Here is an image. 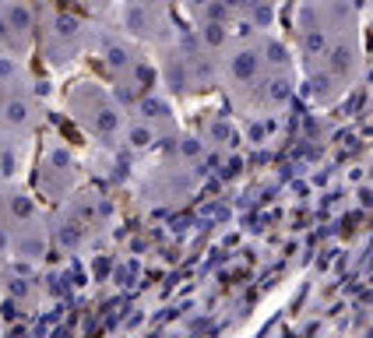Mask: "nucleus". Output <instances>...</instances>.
Wrapping results in <instances>:
<instances>
[{"mask_svg": "<svg viewBox=\"0 0 373 338\" xmlns=\"http://www.w3.org/2000/svg\"><path fill=\"white\" fill-rule=\"evenodd\" d=\"M285 95H289V78H272L268 81V99L272 102H282Z\"/></svg>", "mask_w": 373, "mask_h": 338, "instance_id": "4468645a", "label": "nucleus"}, {"mask_svg": "<svg viewBox=\"0 0 373 338\" xmlns=\"http://www.w3.org/2000/svg\"><path fill=\"white\" fill-rule=\"evenodd\" d=\"M303 49H306V56H324L328 53V32L324 29H306Z\"/></svg>", "mask_w": 373, "mask_h": 338, "instance_id": "9b49d317", "label": "nucleus"}, {"mask_svg": "<svg viewBox=\"0 0 373 338\" xmlns=\"http://www.w3.org/2000/svg\"><path fill=\"white\" fill-rule=\"evenodd\" d=\"M0 120L11 131H32L35 127V106L28 95H8L0 102Z\"/></svg>", "mask_w": 373, "mask_h": 338, "instance_id": "f257e3e1", "label": "nucleus"}, {"mask_svg": "<svg viewBox=\"0 0 373 338\" xmlns=\"http://www.w3.org/2000/svg\"><path fill=\"white\" fill-rule=\"evenodd\" d=\"M102 56H106V64H110L113 71H131L134 67L127 46H120V42H102Z\"/></svg>", "mask_w": 373, "mask_h": 338, "instance_id": "0eeeda50", "label": "nucleus"}, {"mask_svg": "<svg viewBox=\"0 0 373 338\" xmlns=\"http://www.w3.org/2000/svg\"><path fill=\"white\" fill-rule=\"evenodd\" d=\"M180 152H183V159H197V155H201V145H197L194 138H183V145H180Z\"/></svg>", "mask_w": 373, "mask_h": 338, "instance_id": "a211bd4d", "label": "nucleus"}, {"mask_svg": "<svg viewBox=\"0 0 373 338\" xmlns=\"http://www.w3.org/2000/svg\"><path fill=\"white\" fill-rule=\"evenodd\" d=\"M141 4H144V8H155V4H163V0H141Z\"/></svg>", "mask_w": 373, "mask_h": 338, "instance_id": "4be33fe9", "label": "nucleus"}, {"mask_svg": "<svg viewBox=\"0 0 373 338\" xmlns=\"http://www.w3.org/2000/svg\"><path fill=\"white\" fill-rule=\"evenodd\" d=\"M11 35V29H8V18H4V11H0V39H8Z\"/></svg>", "mask_w": 373, "mask_h": 338, "instance_id": "412c9836", "label": "nucleus"}, {"mask_svg": "<svg viewBox=\"0 0 373 338\" xmlns=\"http://www.w3.org/2000/svg\"><path fill=\"white\" fill-rule=\"evenodd\" d=\"M204 42H208V46H222V42H226V29H222L219 22H208V25H204Z\"/></svg>", "mask_w": 373, "mask_h": 338, "instance_id": "ddd939ff", "label": "nucleus"}, {"mask_svg": "<svg viewBox=\"0 0 373 338\" xmlns=\"http://www.w3.org/2000/svg\"><path fill=\"white\" fill-rule=\"evenodd\" d=\"M85 233H88V225H85L81 218H74V215H71V218H64V222H60L57 240H60V247H67V250H71V247H81V243H85Z\"/></svg>", "mask_w": 373, "mask_h": 338, "instance_id": "423d86ee", "label": "nucleus"}, {"mask_svg": "<svg viewBox=\"0 0 373 338\" xmlns=\"http://www.w3.org/2000/svg\"><path fill=\"white\" fill-rule=\"evenodd\" d=\"M0 173H4V177L15 173V152H4V155H0Z\"/></svg>", "mask_w": 373, "mask_h": 338, "instance_id": "6ab92c4d", "label": "nucleus"}, {"mask_svg": "<svg viewBox=\"0 0 373 338\" xmlns=\"http://www.w3.org/2000/svg\"><path fill=\"white\" fill-rule=\"evenodd\" d=\"M4 222H8V225H32V222H35V204H32V198H28V194L11 191Z\"/></svg>", "mask_w": 373, "mask_h": 338, "instance_id": "f03ea898", "label": "nucleus"}, {"mask_svg": "<svg viewBox=\"0 0 373 338\" xmlns=\"http://www.w3.org/2000/svg\"><path fill=\"white\" fill-rule=\"evenodd\" d=\"M264 53H268V64H275V67L285 64V49H282L279 42H268V49H264Z\"/></svg>", "mask_w": 373, "mask_h": 338, "instance_id": "f3484780", "label": "nucleus"}, {"mask_svg": "<svg viewBox=\"0 0 373 338\" xmlns=\"http://www.w3.org/2000/svg\"><path fill=\"white\" fill-rule=\"evenodd\" d=\"M187 4H190L194 11H208V8H211V0H187Z\"/></svg>", "mask_w": 373, "mask_h": 338, "instance_id": "aec40b11", "label": "nucleus"}, {"mask_svg": "<svg viewBox=\"0 0 373 338\" xmlns=\"http://www.w3.org/2000/svg\"><path fill=\"white\" fill-rule=\"evenodd\" d=\"M18 78V64L11 61V56H0V85H8Z\"/></svg>", "mask_w": 373, "mask_h": 338, "instance_id": "2eb2a0df", "label": "nucleus"}, {"mask_svg": "<svg viewBox=\"0 0 373 338\" xmlns=\"http://www.w3.org/2000/svg\"><path fill=\"white\" fill-rule=\"evenodd\" d=\"M138 113H141V120H144V124H155V120H166V117H169V106H166L163 99L148 95V99H141Z\"/></svg>", "mask_w": 373, "mask_h": 338, "instance_id": "6e6552de", "label": "nucleus"}, {"mask_svg": "<svg viewBox=\"0 0 373 338\" xmlns=\"http://www.w3.org/2000/svg\"><path fill=\"white\" fill-rule=\"evenodd\" d=\"M4 18H8V29L15 35H28L32 32V11H28V4H22V0H11V4L4 8Z\"/></svg>", "mask_w": 373, "mask_h": 338, "instance_id": "39448f33", "label": "nucleus"}, {"mask_svg": "<svg viewBox=\"0 0 373 338\" xmlns=\"http://www.w3.org/2000/svg\"><path fill=\"white\" fill-rule=\"evenodd\" d=\"M257 71H260V56H257L254 49H240L233 61H229V74H233V81H240V85L254 81Z\"/></svg>", "mask_w": 373, "mask_h": 338, "instance_id": "7ed1b4c3", "label": "nucleus"}, {"mask_svg": "<svg viewBox=\"0 0 373 338\" xmlns=\"http://www.w3.org/2000/svg\"><path fill=\"white\" fill-rule=\"evenodd\" d=\"M124 18H127V25H131V29H134L138 35H148V32H151V18H148L144 4H127Z\"/></svg>", "mask_w": 373, "mask_h": 338, "instance_id": "1a4fd4ad", "label": "nucleus"}, {"mask_svg": "<svg viewBox=\"0 0 373 338\" xmlns=\"http://www.w3.org/2000/svg\"><path fill=\"white\" fill-rule=\"evenodd\" d=\"M15 250L28 261H39L46 254V236L35 230H22V233H15Z\"/></svg>", "mask_w": 373, "mask_h": 338, "instance_id": "20e7f679", "label": "nucleus"}, {"mask_svg": "<svg viewBox=\"0 0 373 338\" xmlns=\"http://www.w3.org/2000/svg\"><path fill=\"white\" fill-rule=\"evenodd\" d=\"M151 141H155V127H151V124L138 120V124L127 127V145H131V148H148Z\"/></svg>", "mask_w": 373, "mask_h": 338, "instance_id": "9d476101", "label": "nucleus"}, {"mask_svg": "<svg viewBox=\"0 0 373 338\" xmlns=\"http://www.w3.org/2000/svg\"><path fill=\"white\" fill-rule=\"evenodd\" d=\"M57 32H60L64 39H74V35H78V22H74L71 15H60V18H57Z\"/></svg>", "mask_w": 373, "mask_h": 338, "instance_id": "dca6fc26", "label": "nucleus"}, {"mask_svg": "<svg viewBox=\"0 0 373 338\" xmlns=\"http://www.w3.org/2000/svg\"><path fill=\"white\" fill-rule=\"evenodd\" d=\"M328 67H331V74H345L352 67V49L349 46H335L331 56H328Z\"/></svg>", "mask_w": 373, "mask_h": 338, "instance_id": "f8f14e48", "label": "nucleus"}]
</instances>
